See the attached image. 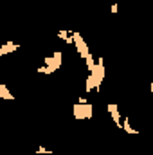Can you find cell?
Wrapping results in <instances>:
<instances>
[{"mask_svg": "<svg viewBox=\"0 0 153 155\" xmlns=\"http://www.w3.org/2000/svg\"><path fill=\"white\" fill-rule=\"evenodd\" d=\"M106 110H108V114L112 117V121L115 123V126L122 130V116H121V112H119V107H117L115 103H108V105H106Z\"/></svg>", "mask_w": 153, "mask_h": 155, "instance_id": "cell-4", "label": "cell"}, {"mask_svg": "<svg viewBox=\"0 0 153 155\" xmlns=\"http://www.w3.org/2000/svg\"><path fill=\"white\" fill-rule=\"evenodd\" d=\"M63 63V52L61 51H52L50 56H45L43 58V65L38 67V72L40 74H45V76H50L54 74Z\"/></svg>", "mask_w": 153, "mask_h": 155, "instance_id": "cell-1", "label": "cell"}, {"mask_svg": "<svg viewBox=\"0 0 153 155\" xmlns=\"http://www.w3.org/2000/svg\"><path fill=\"white\" fill-rule=\"evenodd\" d=\"M36 153H45V155H52V153H54V150H49V148H45V146H38V150H36Z\"/></svg>", "mask_w": 153, "mask_h": 155, "instance_id": "cell-9", "label": "cell"}, {"mask_svg": "<svg viewBox=\"0 0 153 155\" xmlns=\"http://www.w3.org/2000/svg\"><path fill=\"white\" fill-rule=\"evenodd\" d=\"M70 36H72V31H67V29H61V31H58V38L63 40V41H67Z\"/></svg>", "mask_w": 153, "mask_h": 155, "instance_id": "cell-8", "label": "cell"}, {"mask_svg": "<svg viewBox=\"0 0 153 155\" xmlns=\"http://www.w3.org/2000/svg\"><path fill=\"white\" fill-rule=\"evenodd\" d=\"M72 116H74V119H77V121L92 119V116H94V108H92L90 103H85V105L76 103V105H72Z\"/></svg>", "mask_w": 153, "mask_h": 155, "instance_id": "cell-2", "label": "cell"}, {"mask_svg": "<svg viewBox=\"0 0 153 155\" xmlns=\"http://www.w3.org/2000/svg\"><path fill=\"white\" fill-rule=\"evenodd\" d=\"M72 38H74V45H76V51H77V54L81 56V60H86L88 56H92V52H90L86 41L83 40V36H81L77 31H72Z\"/></svg>", "mask_w": 153, "mask_h": 155, "instance_id": "cell-3", "label": "cell"}, {"mask_svg": "<svg viewBox=\"0 0 153 155\" xmlns=\"http://www.w3.org/2000/svg\"><path fill=\"white\" fill-rule=\"evenodd\" d=\"M110 11H112V15H117V13H119V4H112Z\"/></svg>", "mask_w": 153, "mask_h": 155, "instance_id": "cell-10", "label": "cell"}, {"mask_svg": "<svg viewBox=\"0 0 153 155\" xmlns=\"http://www.w3.org/2000/svg\"><path fill=\"white\" fill-rule=\"evenodd\" d=\"M0 97L2 99H15V94H11L9 92V88H7V85H4V83H0Z\"/></svg>", "mask_w": 153, "mask_h": 155, "instance_id": "cell-7", "label": "cell"}, {"mask_svg": "<svg viewBox=\"0 0 153 155\" xmlns=\"http://www.w3.org/2000/svg\"><path fill=\"white\" fill-rule=\"evenodd\" d=\"M22 45L20 43H15V41H5L0 45V56H5V54H11V52H16Z\"/></svg>", "mask_w": 153, "mask_h": 155, "instance_id": "cell-5", "label": "cell"}, {"mask_svg": "<svg viewBox=\"0 0 153 155\" xmlns=\"http://www.w3.org/2000/svg\"><path fill=\"white\" fill-rule=\"evenodd\" d=\"M122 130H124L128 135H139V130H135V128L130 124V117H122Z\"/></svg>", "mask_w": 153, "mask_h": 155, "instance_id": "cell-6", "label": "cell"}, {"mask_svg": "<svg viewBox=\"0 0 153 155\" xmlns=\"http://www.w3.org/2000/svg\"><path fill=\"white\" fill-rule=\"evenodd\" d=\"M150 90H151V92H153V81H151V83H150Z\"/></svg>", "mask_w": 153, "mask_h": 155, "instance_id": "cell-11", "label": "cell"}]
</instances>
